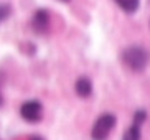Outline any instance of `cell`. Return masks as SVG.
<instances>
[{"label":"cell","instance_id":"1","mask_svg":"<svg viewBox=\"0 0 150 140\" xmlns=\"http://www.w3.org/2000/svg\"><path fill=\"white\" fill-rule=\"evenodd\" d=\"M120 59L125 66H127L130 71L134 73H140L147 68L150 61V54L144 46H139V45H132V46H127L124 48L120 53Z\"/></svg>","mask_w":150,"mask_h":140},{"label":"cell","instance_id":"2","mask_svg":"<svg viewBox=\"0 0 150 140\" xmlns=\"http://www.w3.org/2000/svg\"><path fill=\"white\" fill-rule=\"evenodd\" d=\"M115 127V115L114 114H102L99 115L91 130V137L93 140H107L110 135V132Z\"/></svg>","mask_w":150,"mask_h":140},{"label":"cell","instance_id":"3","mask_svg":"<svg viewBox=\"0 0 150 140\" xmlns=\"http://www.w3.org/2000/svg\"><path fill=\"white\" fill-rule=\"evenodd\" d=\"M20 115L27 122H38L43 115V107H41L40 101L31 99V101L23 102L22 107H20Z\"/></svg>","mask_w":150,"mask_h":140},{"label":"cell","instance_id":"4","mask_svg":"<svg viewBox=\"0 0 150 140\" xmlns=\"http://www.w3.org/2000/svg\"><path fill=\"white\" fill-rule=\"evenodd\" d=\"M51 26V17H50V12L46 8H40L36 10L33 18H31V28L35 33L38 35H46Z\"/></svg>","mask_w":150,"mask_h":140},{"label":"cell","instance_id":"5","mask_svg":"<svg viewBox=\"0 0 150 140\" xmlns=\"http://www.w3.org/2000/svg\"><path fill=\"white\" fill-rule=\"evenodd\" d=\"M74 91L79 97H89L93 94V83H91V79L86 78V76L78 78V81L74 84Z\"/></svg>","mask_w":150,"mask_h":140},{"label":"cell","instance_id":"6","mask_svg":"<svg viewBox=\"0 0 150 140\" xmlns=\"http://www.w3.org/2000/svg\"><path fill=\"white\" fill-rule=\"evenodd\" d=\"M114 2L125 13H135L139 10V5H140V0H114Z\"/></svg>","mask_w":150,"mask_h":140},{"label":"cell","instance_id":"7","mask_svg":"<svg viewBox=\"0 0 150 140\" xmlns=\"http://www.w3.org/2000/svg\"><path fill=\"white\" fill-rule=\"evenodd\" d=\"M125 140H140V129H139V125L134 124L132 127L129 129L127 134H125Z\"/></svg>","mask_w":150,"mask_h":140},{"label":"cell","instance_id":"8","mask_svg":"<svg viewBox=\"0 0 150 140\" xmlns=\"http://www.w3.org/2000/svg\"><path fill=\"white\" fill-rule=\"evenodd\" d=\"M10 12H12L10 5H7V4L0 5V23H2L4 20H7V18L10 17Z\"/></svg>","mask_w":150,"mask_h":140},{"label":"cell","instance_id":"9","mask_svg":"<svg viewBox=\"0 0 150 140\" xmlns=\"http://www.w3.org/2000/svg\"><path fill=\"white\" fill-rule=\"evenodd\" d=\"M144 120H145V112H144V110L135 112V115H134V124H135V125H140Z\"/></svg>","mask_w":150,"mask_h":140},{"label":"cell","instance_id":"10","mask_svg":"<svg viewBox=\"0 0 150 140\" xmlns=\"http://www.w3.org/2000/svg\"><path fill=\"white\" fill-rule=\"evenodd\" d=\"M28 140H43V139H41V137H38V135H31Z\"/></svg>","mask_w":150,"mask_h":140},{"label":"cell","instance_id":"11","mask_svg":"<svg viewBox=\"0 0 150 140\" xmlns=\"http://www.w3.org/2000/svg\"><path fill=\"white\" fill-rule=\"evenodd\" d=\"M59 2H71V0H59Z\"/></svg>","mask_w":150,"mask_h":140},{"label":"cell","instance_id":"12","mask_svg":"<svg viewBox=\"0 0 150 140\" xmlns=\"http://www.w3.org/2000/svg\"><path fill=\"white\" fill-rule=\"evenodd\" d=\"M0 104H2V96H0Z\"/></svg>","mask_w":150,"mask_h":140}]
</instances>
